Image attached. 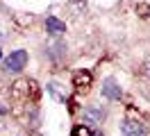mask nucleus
Instances as JSON below:
<instances>
[{
  "label": "nucleus",
  "instance_id": "1",
  "mask_svg": "<svg viewBox=\"0 0 150 136\" xmlns=\"http://www.w3.org/2000/svg\"><path fill=\"white\" fill-rule=\"evenodd\" d=\"M25 63H28V52L25 50H14V52L5 59V70L7 73H18L25 68Z\"/></svg>",
  "mask_w": 150,
  "mask_h": 136
},
{
  "label": "nucleus",
  "instance_id": "2",
  "mask_svg": "<svg viewBox=\"0 0 150 136\" xmlns=\"http://www.w3.org/2000/svg\"><path fill=\"white\" fill-rule=\"evenodd\" d=\"M121 132L123 136H146V127L139 120H125L121 125Z\"/></svg>",
  "mask_w": 150,
  "mask_h": 136
},
{
  "label": "nucleus",
  "instance_id": "3",
  "mask_svg": "<svg viewBox=\"0 0 150 136\" xmlns=\"http://www.w3.org/2000/svg\"><path fill=\"white\" fill-rule=\"evenodd\" d=\"M91 82H93V75L89 70H77L73 75V86L77 91H86L89 86H91Z\"/></svg>",
  "mask_w": 150,
  "mask_h": 136
},
{
  "label": "nucleus",
  "instance_id": "4",
  "mask_svg": "<svg viewBox=\"0 0 150 136\" xmlns=\"http://www.w3.org/2000/svg\"><path fill=\"white\" fill-rule=\"evenodd\" d=\"M103 95L107 100H121V86L116 84V80L107 77V80L103 82Z\"/></svg>",
  "mask_w": 150,
  "mask_h": 136
},
{
  "label": "nucleus",
  "instance_id": "5",
  "mask_svg": "<svg viewBox=\"0 0 150 136\" xmlns=\"http://www.w3.org/2000/svg\"><path fill=\"white\" fill-rule=\"evenodd\" d=\"M84 120H86V123H93V125L103 123V120H105L103 107H98V104H89V107L84 109Z\"/></svg>",
  "mask_w": 150,
  "mask_h": 136
},
{
  "label": "nucleus",
  "instance_id": "6",
  "mask_svg": "<svg viewBox=\"0 0 150 136\" xmlns=\"http://www.w3.org/2000/svg\"><path fill=\"white\" fill-rule=\"evenodd\" d=\"M46 30H48L52 36H59V34H64V32H66V25L59 20V18L48 16V18H46Z\"/></svg>",
  "mask_w": 150,
  "mask_h": 136
},
{
  "label": "nucleus",
  "instance_id": "7",
  "mask_svg": "<svg viewBox=\"0 0 150 136\" xmlns=\"http://www.w3.org/2000/svg\"><path fill=\"white\" fill-rule=\"evenodd\" d=\"M71 136H93V134H91V132H89L84 125H77L73 132H71Z\"/></svg>",
  "mask_w": 150,
  "mask_h": 136
},
{
  "label": "nucleus",
  "instance_id": "8",
  "mask_svg": "<svg viewBox=\"0 0 150 136\" xmlns=\"http://www.w3.org/2000/svg\"><path fill=\"white\" fill-rule=\"evenodd\" d=\"M32 95V100L39 98V89H37V82H30V89H28V98Z\"/></svg>",
  "mask_w": 150,
  "mask_h": 136
},
{
  "label": "nucleus",
  "instance_id": "9",
  "mask_svg": "<svg viewBox=\"0 0 150 136\" xmlns=\"http://www.w3.org/2000/svg\"><path fill=\"white\" fill-rule=\"evenodd\" d=\"M137 11H139L141 18H146V16H148V5H139V7H137Z\"/></svg>",
  "mask_w": 150,
  "mask_h": 136
},
{
  "label": "nucleus",
  "instance_id": "10",
  "mask_svg": "<svg viewBox=\"0 0 150 136\" xmlns=\"http://www.w3.org/2000/svg\"><path fill=\"white\" fill-rule=\"evenodd\" d=\"M93 136H103V132H93Z\"/></svg>",
  "mask_w": 150,
  "mask_h": 136
},
{
  "label": "nucleus",
  "instance_id": "11",
  "mask_svg": "<svg viewBox=\"0 0 150 136\" xmlns=\"http://www.w3.org/2000/svg\"><path fill=\"white\" fill-rule=\"evenodd\" d=\"M0 113H5V107H0Z\"/></svg>",
  "mask_w": 150,
  "mask_h": 136
},
{
  "label": "nucleus",
  "instance_id": "12",
  "mask_svg": "<svg viewBox=\"0 0 150 136\" xmlns=\"http://www.w3.org/2000/svg\"><path fill=\"white\" fill-rule=\"evenodd\" d=\"M0 57H2V52H0Z\"/></svg>",
  "mask_w": 150,
  "mask_h": 136
}]
</instances>
